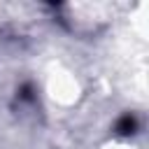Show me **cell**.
I'll list each match as a JSON object with an SVG mask.
<instances>
[{
	"mask_svg": "<svg viewBox=\"0 0 149 149\" xmlns=\"http://www.w3.org/2000/svg\"><path fill=\"white\" fill-rule=\"evenodd\" d=\"M137 130H140V121H137V116L133 112L121 114L116 119V123H114V133L121 135V137H133V135H137Z\"/></svg>",
	"mask_w": 149,
	"mask_h": 149,
	"instance_id": "6da1fadb",
	"label": "cell"
},
{
	"mask_svg": "<svg viewBox=\"0 0 149 149\" xmlns=\"http://www.w3.org/2000/svg\"><path fill=\"white\" fill-rule=\"evenodd\" d=\"M16 100H19L21 105H33V102H37V88H35V84H33V81H23V84L16 88Z\"/></svg>",
	"mask_w": 149,
	"mask_h": 149,
	"instance_id": "7a4b0ae2",
	"label": "cell"
}]
</instances>
